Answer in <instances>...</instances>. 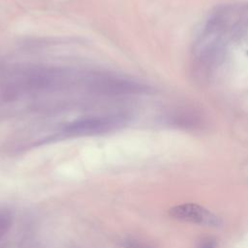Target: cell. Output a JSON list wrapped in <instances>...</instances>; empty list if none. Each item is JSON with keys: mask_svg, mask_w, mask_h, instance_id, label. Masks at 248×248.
Returning <instances> with one entry per match:
<instances>
[{"mask_svg": "<svg viewBox=\"0 0 248 248\" xmlns=\"http://www.w3.org/2000/svg\"><path fill=\"white\" fill-rule=\"evenodd\" d=\"M215 247H216V242L212 238L202 239L198 246V248H215Z\"/></svg>", "mask_w": 248, "mask_h": 248, "instance_id": "5", "label": "cell"}, {"mask_svg": "<svg viewBox=\"0 0 248 248\" xmlns=\"http://www.w3.org/2000/svg\"><path fill=\"white\" fill-rule=\"evenodd\" d=\"M127 117L120 113H108L82 117L66 124L58 133V137L76 138L109 133L121 128Z\"/></svg>", "mask_w": 248, "mask_h": 248, "instance_id": "2", "label": "cell"}, {"mask_svg": "<svg viewBox=\"0 0 248 248\" xmlns=\"http://www.w3.org/2000/svg\"><path fill=\"white\" fill-rule=\"evenodd\" d=\"M84 75L54 66L19 67L5 74L0 94L5 100H13L22 95L59 91L78 83L83 87Z\"/></svg>", "mask_w": 248, "mask_h": 248, "instance_id": "1", "label": "cell"}, {"mask_svg": "<svg viewBox=\"0 0 248 248\" xmlns=\"http://www.w3.org/2000/svg\"><path fill=\"white\" fill-rule=\"evenodd\" d=\"M172 217L184 221L201 225H215L216 217L204 207L195 203H184L176 205L170 210Z\"/></svg>", "mask_w": 248, "mask_h": 248, "instance_id": "3", "label": "cell"}, {"mask_svg": "<svg viewBox=\"0 0 248 248\" xmlns=\"http://www.w3.org/2000/svg\"><path fill=\"white\" fill-rule=\"evenodd\" d=\"M124 248H150L149 246H147L144 243H141L138 240L135 239H127L125 240V242L123 243Z\"/></svg>", "mask_w": 248, "mask_h": 248, "instance_id": "4", "label": "cell"}]
</instances>
